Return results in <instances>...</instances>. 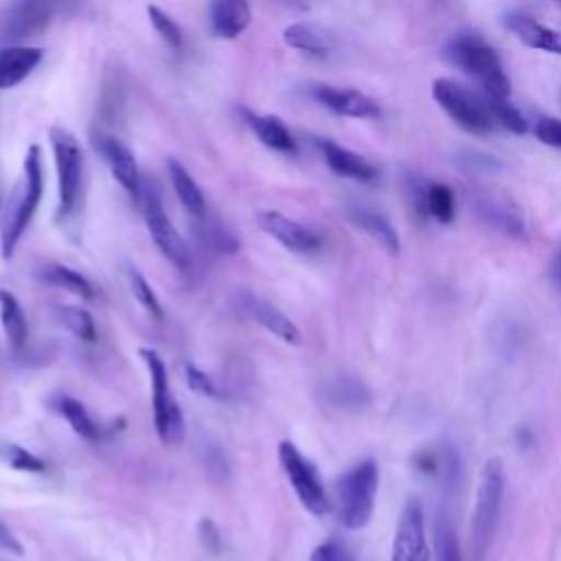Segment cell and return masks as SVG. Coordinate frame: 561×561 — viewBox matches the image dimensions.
<instances>
[{
	"label": "cell",
	"mask_w": 561,
	"mask_h": 561,
	"mask_svg": "<svg viewBox=\"0 0 561 561\" xmlns=\"http://www.w3.org/2000/svg\"><path fill=\"white\" fill-rule=\"evenodd\" d=\"M125 276H127L129 291H131V296L140 302V307H142L151 318L162 320V318H164V311H162V305H160V300H158L156 291L151 289L149 280H147V278H145L136 267H127Z\"/></svg>",
	"instance_id": "836d02e7"
},
{
	"label": "cell",
	"mask_w": 561,
	"mask_h": 561,
	"mask_svg": "<svg viewBox=\"0 0 561 561\" xmlns=\"http://www.w3.org/2000/svg\"><path fill=\"white\" fill-rule=\"evenodd\" d=\"M92 147L96 149L101 160L107 164L114 180L134 199H138L140 193H142V184H140V169H138V162H136L131 149L123 140H118L116 136H112L107 131H101V129L92 131Z\"/></svg>",
	"instance_id": "8fae6325"
},
{
	"label": "cell",
	"mask_w": 561,
	"mask_h": 561,
	"mask_svg": "<svg viewBox=\"0 0 561 561\" xmlns=\"http://www.w3.org/2000/svg\"><path fill=\"white\" fill-rule=\"evenodd\" d=\"M210 31L221 39H237L252 22L250 0H210Z\"/></svg>",
	"instance_id": "ac0fdd59"
},
{
	"label": "cell",
	"mask_w": 561,
	"mask_h": 561,
	"mask_svg": "<svg viewBox=\"0 0 561 561\" xmlns=\"http://www.w3.org/2000/svg\"><path fill=\"white\" fill-rule=\"evenodd\" d=\"M324 397L331 405L342 410H362L368 403V390L355 377H335L327 383Z\"/></svg>",
	"instance_id": "f1b7e54d"
},
{
	"label": "cell",
	"mask_w": 561,
	"mask_h": 561,
	"mask_svg": "<svg viewBox=\"0 0 561 561\" xmlns=\"http://www.w3.org/2000/svg\"><path fill=\"white\" fill-rule=\"evenodd\" d=\"M0 548L9 550L13 554H22V543L18 541V537L4 524H0Z\"/></svg>",
	"instance_id": "ab89813d"
},
{
	"label": "cell",
	"mask_w": 561,
	"mask_h": 561,
	"mask_svg": "<svg viewBox=\"0 0 561 561\" xmlns=\"http://www.w3.org/2000/svg\"><path fill=\"white\" fill-rule=\"evenodd\" d=\"M140 357L147 366L149 381H151L156 434L164 445H178L184 438V419L175 401L164 359L153 348H140Z\"/></svg>",
	"instance_id": "8992f818"
},
{
	"label": "cell",
	"mask_w": 561,
	"mask_h": 561,
	"mask_svg": "<svg viewBox=\"0 0 561 561\" xmlns=\"http://www.w3.org/2000/svg\"><path fill=\"white\" fill-rule=\"evenodd\" d=\"M379 469L373 458L355 462L335 482V517L348 530H362L375 511Z\"/></svg>",
	"instance_id": "7a4b0ae2"
},
{
	"label": "cell",
	"mask_w": 561,
	"mask_h": 561,
	"mask_svg": "<svg viewBox=\"0 0 561 561\" xmlns=\"http://www.w3.org/2000/svg\"><path fill=\"white\" fill-rule=\"evenodd\" d=\"M48 140L53 147L55 169H57V217L68 219L79 202L81 173H83V153L79 140L64 127H50Z\"/></svg>",
	"instance_id": "52a82bcc"
},
{
	"label": "cell",
	"mask_w": 561,
	"mask_h": 561,
	"mask_svg": "<svg viewBox=\"0 0 561 561\" xmlns=\"http://www.w3.org/2000/svg\"><path fill=\"white\" fill-rule=\"evenodd\" d=\"M0 460L7 467H11L15 471H24V473H42L46 469V465L39 456H35L26 447L11 443V440L0 443Z\"/></svg>",
	"instance_id": "d6a6232c"
},
{
	"label": "cell",
	"mask_w": 561,
	"mask_h": 561,
	"mask_svg": "<svg viewBox=\"0 0 561 561\" xmlns=\"http://www.w3.org/2000/svg\"><path fill=\"white\" fill-rule=\"evenodd\" d=\"M186 383L193 392L202 394V397H208V399H219L221 392L217 388V383L213 381V377L208 373H204L202 368L193 366V364H186Z\"/></svg>",
	"instance_id": "8d00e7d4"
},
{
	"label": "cell",
	"mask_w": 561,
	"mask_h": 561,
	"mask_svg": "<svg viewBox=\"0 0 561 561\" xmlns=\"http://www.w3.org/2000/svg\"><path fill=\"white\" fill-rule=\"evenodd\" d=\"M283 39L289 48L313 55V57H324L333 50L331 35H327L316 24H307V22H294V24L285 26Z\"/></svg>",
	"instance_id": "484cf974"
},
{
	"label": "cell",
	"mask_w": 561,
	"mask_h": 561,
	"mask_svg": "<svg viewBox=\"0 0 561 561\" xmlns=\"http://www.w3.org/2000/svg\"><path fill=\"white\" fill-rule=\"evenodd\" d=\"M473 206H476L478 217L493 230H497L506 237H513V239H522L526 234V221H524L519 208L513 206L506 197L484 193V195L476 197Z\"/></svg>",
	"instance_id": "e0dca14e"
},
{
	"label": "cell",
	"mask_w": 561,
	"mask_h": 561,
	"mask_svg": "<svg viewBox=\"0 0 561 561\" xmlns=\"http://www.w3.org/2000/svg\"><path fill=\"white\" fill-rule=\"evenodd\" d=\"M278 462L289 480L298 502L316 517H322L331 511V500L327 495L324 482L316 469V465L291 443L280 440L278 445Z\"/></svg>",
	"instance_id": "ba28073f"
},
{
	"label": "cell",
	"mask_w": 561,
	"mask_h": 561,
	"mask_svg": "<svg viewBox=\"0 0 561 561\" xmlns=\"http://www.w3.org/2000/svg\"><path fill=\"white\" fill-rule=\"evenodd\" d=\"M53 408L66 419V423L72 427V432L77 436H81V438H85L90 443L99 440L101 430H99L96 421L92 419V414L88 412V408L79 399H75L70 394H57L53 399Z\"/></svg>",
	"instance_id": "4316f807"
},
{
	"label": "cell",
	"mask_w": 561,
	"mask_h": 561,
	"mask_svg": "<svg viewBox=\"0 0 561 561\" xmlns=\"http://www.w3.org/2000/svg\"><path fill=\"white\" fill-rule=\"evenodd\" d=\"M0 322H2V331L7 342L18 351L24 346L26 337H28V327H26V318L22 311L20 300L15 298L13 291L0 287Z\"/></svg>",
	"instance_id": "83f0119b"
},
{
	"label": "cell",
	"mask_w": 561,
	"mask_h": 561,
	"mask_svg": "<svg viewBox=\"0 0 561 561\" xmlns=\"http://www.w3.org/2000/svg\"><path fill=\"white\" fill-rule=\"evenodd\" d=\"M390 561H430L423 506L414 497L405 502L399 515Z\"/></svg>",
	"instance_id": "7c38bea8"
},
{
	"label": "cell",
	"mask_w": 561,
	"mask_h": 561,
	"mask_svg": "<svg viewBox=\"0 0 561 561\" xmlns=\"http://www.w3.org/2000/svg\"><path fill=\"white\" fill-rule=\"evenodd\" d=\"M72 0H15L4 18V37H31L42 33Z\"/></svg>",
	"instance_id": "30bf717a"
},
{
	"label": "cell",
	"mask_w": 561,
	"mask_h": 561,
	"mask_svg": "<svg viewBox=\"0 0 561 561\" xmlns=\"http://www.w3.org/2000/svg\"><path fill=\"white\" fill-rule=\"evenodd\" d=\"M309 561H353V559L340 541L329 539V541H322L320 546L313 548Z\"/></svg>",
	"instance_id": "f35d334b"
},
{
	"label": "cell",
	"mask_w": 561,
	"mask_h": 561,
	"mask_svg": "<svg viewBox=\"0 0 561 561\" xmlns=\"http://www.w3.org/2000/svg\"><path fill=\"white\" fill-rule=\"evenodd\" d=\"M256 224L265 234H270L274 241H278L289 252L311 254L322 245V239L318 232H313L305 224L287 217L280 210H272V208L261 210L256 215Z\"/></svg>",
	"instance_id": "4fadbf2b"
},
{
	"label": "cell",
	"mask_w": 561,
	"mask_h": 561,
	"mask_svg": "<svg viewBox=\"0 0 561 561\" xmlns=\"http://www.w3.org/2000/svg\"><path fill=\"white\" fill-rule=\"evenodd\" d=\"M535 136L550 147L561 149V118L554 116H543L535 125Z\"/></svg>",
	"instance_id": "74e56055"
},
{
	"label": "cell",
	"mask_w": 561,
	"mask_h": 561,
	"mask_svg": "<svg viewBox=\"0 0 561 561\" xmlns=\"http://www.w3.org/2000/svg\"><path fill=\"white\" fill-rule=\"evenodd\" d=\"M42 278L48 283V285H55L59 289H66L68 294L72 296H79V298H94V287L92 283L77 270L64 265V263H50L42 270Z\"/></svg>",
	"instance_id": "f546056e"
},
{
	"label": "cell",
	"mask_w": 561,
	"mask_h": 561,
	"mask_svg": "<svg viewBox=\"0 0 561 561\" xmlns=\"http://www.w3.org/2000/svg\"><path fill=\"white\" fill-rule=\"evenodd\" d=\"M486 96V94H484ZM489 107L493 112V118L497 125H502L504 129L513 131V134H526L528 131V123L526 118L519 114V110L515 105H511L508 99H495V96H486Z\"/></svg>",
	"instance_id": "d590c367"
},
{
	"label": "cell",
	"mask_w": 561,
	"mask_h": 561,
	"mask_svg": "<svg viewBox=\"0 0 561 561\" xmlns=\"http://www.w3.org/2000/svg\"><path fill=\"white\" fill-rule=\"evenodd\" d=\"M414 199H416L419 213L430 215L438 224H451L456 215V199L447 184L443 182H427L423 186L419 184L414 188Z\"/></svg>",
	"instance_id": "d4e9b609"
},
{
	"label": "cell",
	"mask_w": 561,
	"mask_h": 561,
	"mask_svg": "<svg viewBox=\"0 0 561 561\" xmlns=\"http://www.w3.org/2000/svg\"><path fill=\"white\" fill-rule=\"evenodd\" d=\"M504 486H506V476H504L502 460L500 458L484 460L478 478L471 524H469V541L476 559H482L493 541V533L502 511Z\"/></svg>",
	"instance_id": "3957f363"
},
{
	"label": "cell",
	"mask_w": 561,
	"mask_h": 561,
	"mask_svg": "<svg viewBox=\"0 0 561 561\" xmlns=\"http://www.w3.org/2000/svg\"><path fill=\"white\" fill-rule=\"evenodd\" d=\"M434 546H436L438 561H462L458 537H456V530H454V524H451L447 511L436 513Z\"/></svg>",
	"instance_id": "1f68e13d"
},
{
	"label": "cell",
	"mask_w": 561,
	"mask_h": 561,
	"mask_svg": "<svg viewBox=\"0 0 561 561\" xmlns=\"http://www.w3.org/2000/svg\"><path fill=\"white\" fill-rule=\"evenodd\" d=\"M550 278H552V285H554V289L559 291V296H561V248H559V252L554 254V259H552V265H550Z\"/></svg>",
	"instance_id": "60d3db41"
},
{
	"label": "cell",
	"mask_w": 561,
	"mask_h": 561,
	"mask_svg": "<svg viewBox=\"0 0 561 561\" xmlns=\"http://www.w3.org/2000/svg\"><path fill=\"white\" fill-rule=\"evenodd\" d=\"M348 221L359 228L362 232H366L368 237H373L386 252L390 254H399L401 250V241H399V232L397 228L390 224V219L386 215H381L375 208H366V206H351L346 210Z\"/></svg>",
	"instance_id": "603a6c76"
},
{
	"label": "cell",
	"mask_w": 561,
	"mask_h": 561,
	"mask_svg": "<svg viewBox=\"0 0 561 561\" xmlns=\"http://www.w3.org/2000/svg\"><path fill=\"white\" fill-rule=\"evenodd\" d=\"M445 53L456 68H460L467 77L478 81L486 96H511V81L504 72V66L497 53L480 35L458 33L447 42Z\"/></svg>",
	"instance_id": "6da1fadb"
},
{
	"label": "cell",
	"mask_w": 561,
	"mask_h": 561,
	"mask_svg": "<svg viewBox=\"0 0 561 561\" xmlns=\"http://www.w3.org/2000/svg\"><path fill=\"white\" fill-rule=\"evenodd\" d=\"M167 169H169V180H171L178 202L184 206V210L195 221H204L206 219V197H204L199 184L193 180L188 169L184 164H180L175 158H171L167 162Z\"/></svg>",
	"instance_id": "cb8c5ba5"
},
{
	"label": "cell",
	"mask_w": 561,
	"mask_h": 561,
	"mask_svg": "<svg viewBox=\"0 0 561 561\" xmlns=\"http://www.w3.org/2000/svg\"><path fill=\"white\" fill-rule=\"evenodd\" d=\"M554 2H557V4H561V0H554Z\"/></svg>",
	"instance_id": "b9f144b4"
},
{
	"label": "cell",
	"mask_w": 561,
	"mask_h": 561,
	"mask_svg": "<svg viewBox=\"0 0 561 561\" xmlns=\"http://www.w3.org/2000/svg\"><path fill=\"white\" fill-rule=\"evenodd\" d=\"M318 147L322 151V158L327 162V167L346 180H355V182H373L377 178V169L373 162H368L364 156L333 142V140H318Z\"/></svg>",
	"instance_id": "d6986e66"
},
{
	"label": "cell",
	"mask_w": 561,
	"mask_h": 561,
	"mask_svg": "<svg viewBox=\"0 0 561 561\" xmlns=\"http://www.w3.org/2000/svg\"><path fill=\"white\" fill-rule=\"evenodd\" d=\"M432 96L440 110L465 131L469 134H489L497 127L493 112L484 92H476L460 81L449 77H438L432 83Z\"/></svg>",
	"instance_id": "5b68a950"
},
{
	"label": "cell",
	"mask_w": 561,
	"mask_h": 561,
	"mask_svg": "<svg viewBox=\"0 0 561 561\" xmlns=\"http://www.w3.org/2000/svg\"><path fill=\"white\" fill-rule=\"evenodd\" d=\"M147 15H149V22L153 26V31L160 35V39L173 48V50H180L184 46V35H182V28L180 24L169 15L164 13L160 7L156 4H149L147 7Z\"/></svg>",
	"instance_id": "e575fe53"
},
{
	"label": "cell",
	"mask_w": 561,
	"mask_h": 561,
	"mask_svg": "<svg viewBox=\"0 0 561 561\" xmlns=\"http://www.w3.org/2000/svg\"><path fill=\"white\" fill-rule=\"evenodd\" d=\"M241 116L245 121V125L254 131V136L272 151L285 153V156H296L298 153V145L296 138L291 136V131L287 129V125L272 114H256L248 107L241 110Z\"/></svg>",
	"instance_id": "ffe728a7"
},
{
	"label": "cell",
	"mask_w": 561,
	"mask_h": 561,
	"mask_svg": "<svg viewBox=\"0 0 561 561\" xmlns=\"http://www.w3.org/2000/svg\"><path fill=\"white\" fill-rule=\"evenodd\" d=\"M311 96L327 107L329 112L346 118H377L381 114V107L375 99L368 94L353 90V88H340L329 83H318L311 88Z\"/></svg>",
	"instance_id": "5bb4252c"
},
{
	"label": "cell",
	"mask_w": 561,
	"mask_h": 561,
	"mask_svg": "<svg viewBox=\"0 0 561 561\" xmlns=\"http://www.w3.org/2000/svg\"><path fill=\"white\" fill-rule=\"evenodd\" d=\"M239 309L250 320H254L261 329H265L267 333L278 337L280 342L291 344V346L300 344L298 327L278 307H274L272 302H267V300H263L259 296H252V294H243L239 298Z\"/></svg>",
	"instance_id": "2e32d148"
},
{
	"label": "cell",
	"mask_w": 561,
	"mask_h": 561,
	"mask_svg": "<svg viewBox=\"0 0 561 561\" xmlns=\"http://www.w3.org/2000/svg\"><path fill=\"white\" fill-rule=\"evenodd\" d=\"M44 193V173H42V151L37 145H31L24 153V175L22 186L15 197V204L11 213L7 215V221L2 226L0 237V252L2 259H11L24 230L28 228Z\"/></svg>",
	"instance_id": "277c9868"
},
{
	"label": "cell",
	"mask_w": 561,
	"mask_h": 561,
	"mask_svg": "<svg viewBox=\"0 0 561 561\" xmlns=\"http://www.w3.org/2000/svg\"><path fill=\"white\" fill-rule=\"evenodd\" d=\"M44 59L39 46H7L0 50V90L22 83Z\"/></svg>",
	"instance_id": "7402d4cb"
},
{
	"label": "cell",
	"mask_w": 561,
	"mask_h": 561,
	"mask_svg": "<svg viewBox=\"0 0 561 561\" xmlns=\"http://www.w3.org/2000/svg\"><path fill=\"white\" fill-rule=\"evenodd\" d=\"M142 217H145L147 230H149L156 248L160 250V254L178 270H186L191 263L188 248H186L184 239L180 237L178 228L173 226L171 217L167 215L162 199L153 186H149L142 193Z\"/></svg>",
	"instance_id": "9c48e42d"
},
{
	"label": "cell",
	"mask_w": 561,
	"mask_h": 561,
	"mask_svg": "<svg viewBox=\"0 0 561 561\" xmlns=\"http://www.w3.org/2000/svg\"><path fill=\"white\" fill-rule=\"evenodd\" d=\"M53 318L61 329H66L77 340L85 344H92L96 340V324L85 309L59 305V307H53Z\"/></svg>",
	"instance_id": "4dcf8cb0"
},
{
	"label": "cell",
	"mask_w": 561,
	"mask_h": 561,
	"mask_svg": "<svg viewBox=\"0 0 561 561\" xmlns=\"http://www.w3.org/2000/svg\"><path fill=\"white\" fill-rule=\"evenodd\" d=\"M412 467L443 489H454L460 480V458L451 445L419 449L412 456Z\"/></svg>",
	"instance_id": "9a60e30c"
},
{
	"label": "cell",
	"mask_w": 561,
	"mask_h": 561,
	"mask_svg": "<svg viewBox=\"0 0 561 561\" xmlns=\"http://www.w3.org/2000/svg\"><path fill=\"white\" fill-rule=\"evenodd\" d=\"M504 26L528 48L546 50L552 55H561V35L550 26L533 20L526 13L511 11L504 15Z\"/></svg>",
	"instance_id": "44dd1931"
}]
</instances>
